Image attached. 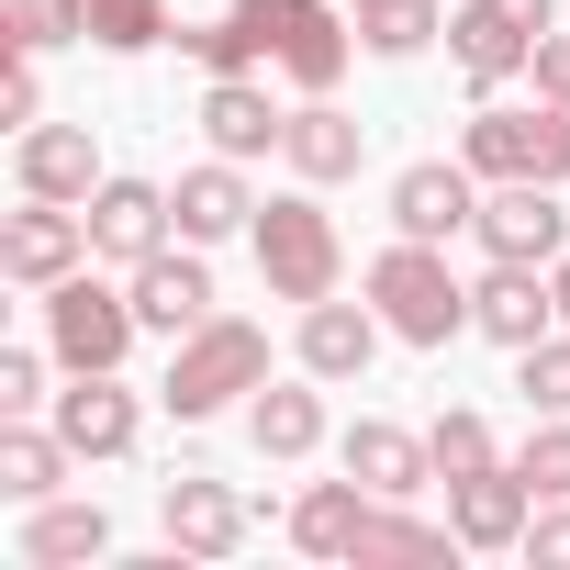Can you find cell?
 I'll list each match as a JSON object with an SVG mask.
<instances>
[{"label":"cell","mask_w":570,"mask_h":570,"mask_svg":"<svg viewBox=\"0 0 570 570\" xmlns=\"http://www.w3.org/2000/svg\"><path fill=\"white\" fill-rule=\"evenodd\" d=\"M370 303H381V325H392L403 347L470 336V279H448V257H436L425 235H392V246L370 257Z\"/></svg>","instance_id":"6da1fadb"},{"label":"cell","mask_w":570,"mask_h":570,"mask_svg":"<svg viewBox=\"0 0 570 570\" xmlns=\"http://www.w3.org/2000/svg\"><path fill=\"white\" fill-rule=\"evenodd\" d=\"M257 381H268V336L235 325V314H213V325H190V336L168 347V381H157V392H168L179 425H202V414H224V403L257 392Z\"/></svg>","instance_id":"7a4b0ae2"},{"label":"cell","mask_w":570,"mask_h":570,"mask_svg":"<svg viewBox=\"0 0 570 570\" xmlns=\"http://www.w3.org/2000/svg\"><path fill=\"white\" fill-rule=\"evenodd\" d=\"M257 268H268L279 303H325V292H336L347 246H336V213L314 202V179L279 190V202H257Z\"/></svg>","instance_id":"3957f363"},{"label":"cell","mask_w":570,"mask_h":570,"mask_svg":"<svg viewBox=\"0 0 570 570\" xmlns=\"http://www.w3.org/2000/svg\"><path fill=\"white\" fill-rule=\"evenodd\" d=\"M135 336H146V314H135V292H112V279L68 268L57 292H46V347H57V370H124Z\"/></svg>","instance_id":"277c9868"},{"label":"cell","mask_w":570,"mask_h":570,"mask_svg":"<svg viewBox=\"0 0 570 570\" xmlns=\"http://www.w3.org/2000/svg\"><path fill=\"white\" fill-rule=\"evenodd\" d=\"M481 257H570V213H559V179H492L481 190Z\"/></svg>","instance_id":"5b68a950"},{"label":"cell","mask_w":570,"mask_h":570,"mask_svg":"<svg viewBox=\"0 0 570 570\" xmlns=\"http://www.w3.org/2000/svg\"><path fill=\"white\" fill-rule=\"evenodd\" d=\"M459 157H470L481 179H559V112H548V101H537V112L481 101L470 135H459Z\"/></svg>","instance_id":"8992f818"},{"label":"cell","mask_w":570,"mask_h":570,"mask_svg":"<svg viewBox=\"0 0 570 570\" xmlns=\"http://www.w3.org/2000/svg\"><path fill=\"white\" fill-rule=\"evenodd\" d=\"M79 257H90V213L79 202H23L0 224V279H23V292H57Z\"/></svg>","instance_id":"52a82bcc"},{"label":"cell","mask_w":570,"mask_h":570,"mask_svg":"<svg viewBox=\"0 0 570 570\" xmlns=\"http://www.w3.org/2000/svg\"><path fill=\"white\" fill-rule=\"evenodd\" d=\"M548 325H559V292H548L537 257H492V268L470 279V336H492V347H537Z\"/></svg>","instance_id":"ba28073f"},{"label":"cell","mask_w":570,"mask_h":570,"mask_svg":"<svg viewBox=\"0 0 570 570\" xmlns=\"http://www.w3.org/2000/svg\"><path fill=\"white\" fill-rule=\"evenodd\" d=\"M79 213H90V257H124V268H146V257L179 235V202H168L157 179H101Z\"/></svg>","instance_id":"9c48e42d"},{"label":"cell","mask_w":570,"mask_h":570,"mask_svg":"<svg viewBox=\"0 0 570 570\" xmlns=\"http://www.w3.org/2000/svg\"><path fill=\"white\" fill-rule=\"evenodd\" d=\"M124 292H135V314H146V336H190V325H213V268H202V246L190 235H168L135 279H124Z\"/></svg>","instance_id":"30bf717a"},{"label":"cell","mask_w":570,"mask_h":570,"mask_svg":"<svg viewBox=\"0 0 570 570\" xmlns=\"http://www.w3.org/2000/svg\"><path fill=\"white\" fill-rule=\"evenodd\" d=\"M481 224V168L459 157H425V168H403L392 179V235H425V246H448V235H470Z\"/></svg>","instance_id":"8fae6325"},{"label":"cell","mask_w":570,"mask_h":570,"mask_svg":"<svg viewBox=\"0 0 570 570\" xmlns=\"http://www.w3.org/2000/svg\"><path fill=\"white\" fill-rule=\"evenodd\" d=\"M448 525H459V548H525V525H537V481H525L514 459H492V470L448 481Z\"/></svg>","instance_id":"7c38bea8"},{"label":"cell","mask_w":570,"mask_h":570,"mask_svg":"<svg viewBox=\"0 0 570 570\" xmlns=\"http://www.w3.org/2000/svg\"><path fill=\"white\" fill-rule=\"evenodd\" d=\"M448 57H459L470 90H503V79L537 68V35L503 12V0H459V12H448Z\"/></svg>","instance_id":"4fadbf2b"},{"label":"cell","mask_w":570,"mask_h":570,"mask_svg":"<svg viewBox=\"0 0 570 570\" xmlns=\"http://www.w3.org/2000/svg\"><path fill=\"white\" fill-rule=\"evenodd\" d=\"M157 525H168V548H179V559H235L257 514H246L224 481H202V470H190V481H168V492H157Z\"/></svg>","instance_id":"5bb4252c"},{"label":"cell","mask_w":570,"mask_h":570,"mask_svg":"<svg viewBox=\"0 0 570 570\" xmlns=\"http://www.w3.org/2000/svg\"><path fill=\"white\" fill-rule=\"evenodd\" d=\"M179 235L190 246H224V235H257V190H246V157H202V168H179Z\"/></svg>","instance_id":"9a60e30c"},{"label":"cell","mask_w":570,"mask_h":570,"mask_svg":"<svg viewBox=\"0 0 570 570\" xmlns=\"http://www.w3.org/2000/svg\"><path fill=\"white\" fill-rule=\"evenodd\" d=\"M202 135H213V157H279L292 146V112L268 101V79H213L202 90Z\"/></svg>","instance_id":"2e32d148"},{"label":"cell","mask_w":570,"mask_h":570,"mask_svg":"<svg viewBox=\"0 0 570 570\" xmlns=\"http://www.w3.org/2000/svg\"><path fill=\"white\" fill-rule=\"evenodd\" d=\"M381 336H392L381 303H336V292L303 303V370H314V381H358V370L381 358Z\"/></svg>","instance_id":"e0dca14e"},{"label":"cell","mask_w":570,"mask_h":570,"mask_svg":"<svg viewBox=\"0 0 570 570\" xmlns=\"http://www.w3.org/2000/svg\"><path fill=\"white\" fill-rule=\"evenodd\" d=\"M57 436H68L79 459H124V448H135V392H124L112 370H68V392H57Z\"/></svg>","instance_id":"ac0fdd59"},{"label":"cell","mask_w":570,"mask_h":570,"mask_svg":"<svg viewBox=\"0 0 570 570\" xmlns=\"http://www.w3.org/2000/svg\"><path fill=\"white\" fill-rule=\"evenodd\" d=\"M279 157H292V179H314V190H336V179H358V157H370V124L358 112H336L325 90L292 112V146H279Z\"/></svg>","instance_id":"d6986e66"},{"label":"cell","mask_w":570,"mask_h":570,"mask_svg":"<svg viewBox=\"0 0 570 570\" xmlns=\"http://www.w3.org/2000/svg\"><path fill=\"white\" fill-rule=\"evenodd\" d=\"M12 168H23V202H90V190H101V157H90V124H35Z\"/></svg>","instance_id":"ffe728a7"},{"label":"cell","mask_w":570,"mask_h":570,"mask_svg":"<svg viewBox=\"0 0 570 570\" xmlns=\"http://www.w3.org/2000/svg\"><path fill=\"white\" fill-rule=\"evenodd\" d=\"M347 470H358L381 503H414V492L436 481V448H425L414 425H381V414H370V425H347Z\"/></svg>","instance_id":"44dd1931"},{"label":"cell","mask_w":570,"mask_h":570,"mask_svg":"<svg viewBox=\"0 0 570 570\" xmlns=\"http://www.w3.org/2000/svg\"><path fill=\"white\" fill-rule=\"evenodd\" d=\"M370 503H381V492H370L358 470H347V481H314V492L292 503V548H303V559H358V525H370Z\"/></svg>","instance_id":"7402d4cb"},{"label":"cell","mask_w":570,"mask_h":570,"mask_svg":"<svg viewBox=\"0 0 570 570\" xmlns=\"http://www.w3.org/2000/svg\"><path fill=\"white\" fill-rule=\"evenodd\" d=\"M101 548H112V514H101V503L46 492V503L23 514V570H79V559H101Z\"/></svg>","instance_id":"603a6c76"},{"label":"cell","mask_w":570,"mask_h":570,"mask_svg":"<svg viewBox=\"0 0 570 570\" xmlns=\"http://www.w3.org/2000/svg\"><path fill=\"white\" fill-rule=\"evenodd\" d=\"M68 470H79V448H68L57 425H35V414H0V492H12V503H46Z\"/></svg>","instance_id":"cb8c5ba5"},{"label":"cell","mask_w":570,"mask_h":570,"mask_svg":"<svg viewBox=\"0 0 570 570\" xmlns=\"http://www.w3.org/2000/svg\"><path fill=\"white\" fill-rule=\"evenodd\" d=\"M303 381H314V370H303ZM303 381H257V414H246L257 459H314V448H325V403H314Z\"/></svg>","instance_id":"d4e9b609"},{"label":"cell","mask_w":570,"mask_h":570,"mask_svg":"<svg viewBox=\"0 0 570 570\" xmlns=\"http://www.w3.org/2000/svg\"><path fill=\"white\" fill-rule=\"evenodd\" d=\"M381 559H459V525H425V514H403V503H370L358 570H381Z\"/></svg>","instance_id":"484cf974"},{"label":"cell","mask_w":570,"mask_h":570,"mask_svg":"<svg viewBox=\"0 0 570 570\" xmlns=\"http://www.w3.org/2000/svg\"><path fill=\"white\" fill-rule=\"evenodd\" d=\"M436 35H448L436 0H358V46H370V57H425Z\"/></svg>","instance_id":"4316f807"},{"label":"cell","mask_w":570,"mask_h":570,"mask_svg":"<svg viewBox=\"0 0 570 570\" xmlns=\"http://www.w3.org/2000/svg\"><path fill=\"white\" fill-rule=\"evenodd\" d=\"M347 46H358V35H347L336 12H314L292 46H279V68H292V90H336V79H347Z\"/></svg>","instance_id":"83f0119b"},{"label":"cell","mask_w":570,"mask_h":570,"mask_svg":"<svg viewBox=\"0 0 570 570\" xmlns=\"http://www.w3.org/2000/svg\"><path fill=\"white\" fill-rule=\"evenodd\" d=\"M179 46H190L213 79H257V68H279V57H268V35H257L246 12H224V23H202V35H179Z\"/></svg>","instance_id":"f1b7e54d"},{"label":"cell","mask_w":570,"mask_h":570,"mask_svg":"<svg viewBox=\"0 0 570 570\" xmlns=\"http://www.w3.org/2000/svg\"><path fill=\"white\" fill-rule=\"evenodd\" d=\"M425 448H436V481H470V470H492L503 448H492V425L470 414V403H448L436 425H425Z\"/></svg>","instance_id":"f546056e"},{"label":"cell","mask_w":570,"mask_h":570,"mask_svg":"<svg viewBox=\"0 0 570 570\" xmlns=\"http://www.w3.org/2000/svg\"><path fill=\"white\" fill-rule=\"evenodd\" d=\"M525 370H514V392H525V414H570V325H548L537 347H514Z\"/></svg>","instance_id":"4dcf8cb0"},{"label":"cell","mask_w":570,"mask_h":570,"mask_svg":"<svg viewBox=\"0 0 570 570\" xmlns=\"http://www.w3.org/2000/svg\"><path fill=\"white\" fill-rule=\"evenodd\" d=\"M168 35V0H90V46L101 57H146Z\"/></svg>","instance_id":"1f68e13d"},{"label":"cell","mask_w":570,"mask_h":570,"mask_svg":"<svg viewBox=\"0 0 570 570\" xmlns=\"http://www.w3.org/2000/svg\"><path fill=\"white\" fill-rule=\"evenodd\" d=\"M514 470L537 481V503H570V414H537L525 448H514Z\"/></svg>","instance_id":"d6a6232c"},{"label":"cell","mask_w":570,"mask_h":570,"mask_svg":"<svg viewBox=\"0 0 570 570\" xmlns=\"http://www.w3.org/2000/svg\"><path fill=\"white\" fill-rule=\"evenodd\" d=\"M90 35V0H12V23H0V46H79Z\"/></svg>","instance_id":"836d02e7"},{"label":"cell","mask_w":570,"mask_h":570,"mask_svg":"<svg viewBox=\"0 0 570 570\" xmlns=\"http://www.w3.org/2000/svg\"><path fill=\"white\" fill-rule=\"evenodd\" d=\"M0 124L35 135L46 124V79H35V46H12V68H0Z\"/></svg>","instance_id":"e575fe53"},{"label":"cell","mask_w":570,"mask_h":570,"mask_svg":"<svg viewBox=\"0 0 570 570\" xmlns=\"http://www.w3.org/2000/svg\"><path fill=\"white\" fill-rule=\"evenodd\" d=\"M46 358H57V347H46ZM46 358H35V347H0V414H35V403H46Z\"/></svg>","instance_id":"d590c367"},{"label":"cell","mask_w":570,"mask_h":570,"mask_svg":"<svg viewBox=\"0 0 570 570\" xmlns=\"http://www.w3.org/2000/svg\"><path fill=\"white\" fill-rule=\"evenodd\" d=\"M525 559H537V570H570V503H548V514L525 525Z\"/></svg>","instance_id":"8d00e7d4"},{"label":"cell","mask_w":570,"mask_h":570,"mask_svg":"<svg viewBox=\"0 0 570 570\" xmlns=\"http://www.w3.org/2000/svg\"><path fill=\"white\" fill-rule=\"evenodd\" d=\"M525 79H537V101L570 112V35H537V68H525Z\"/></svg>","instance_id":"74e56055"},{"label":"cell","mask_w":570,"mask_h":570,"mask_svg":"<svg viewBox=\"0 0 570 570\" xmlns=\"http://www.w3.org/2000/svg\"><path fill=\"white\" fill-rule=\"evenodd\" d=\"M503 12H514L525 35H548V23H559V0H503Z\"/></svg>","instance_id":"f35d334b"},{"label":"cell","mask_w":570,"mask_h":570,"mask_svg":"<svg viewBox=\"0 0 570 570\" xmlns=\"http://www.w3.org/2000/svg\"><path fill=\"white\" fill-rule=\"evenodd\" d=\"M548 292H559V325H570V257H548Z\"/></svg>","instance_id":"ab89813d"},{"label":"cell","mask_w":570,"mask_h":570,"mask_svg":"<svg viewBox=\"0 0 570 570\" xmlns=\"http://www.w3.org/2000/svg\"><path fill=\"white\" fill-rule=\"evenodd\" d=\"M548 112H559V101H548ZM559 179H570V112H559Z\"/></svg>","instance_id":"60d3db41"}]
</instances>
